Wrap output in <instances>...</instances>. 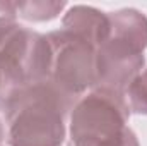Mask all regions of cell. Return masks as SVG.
I'll return each mask as SVG.
<instances>
[{"label": "cell", "mask_w": 147, "mask_h": 146, "mask_svg": "<svg viewBox=\"0 0 147 146\" xmlns=\"http://www.w3.org/2000/svg\"><path fill=\"white\" fill-rule=\"evenodd\" d=\"M74 105L48 81L19 89L0 108L9 124L10 146H62L65 115Z\"/></svg>", "instance_id": "1"}, {"label": "cell", "mask_w": 147, "mask_h": 146, "mask_svg": "<svg viewBox=\"0 0 147 146\" xmlns=\"http://www.w3.org/2000/svg\"><path fill=\"white\" fill-rule=\"evenodd\" d=\"M62 29L86 40L98 50V46L110 35V19L108 14L94 7L74 5L63 16Z\"/></svg>", "instance_id": "6"}, {"label": "cell", "mask_w": 147, "mask_h": 146, "mask_svg": "<svg viewBox=\"0 0 147 146\" xmlns=\"http://www.w3.org/2000/svg\"><path fill=\"white\" fill-rule=\"evenodd\" d=\"M2 16H16V7H14V2H0V17Z\"/></svg>", "instance_id": "9"}, {"label": "cell", "mask_w": 147, "mask_h": 146, "mask_svg": "<svg viewBox=\"0 0 147 146\" xmlns=\"http://www.w3.org/2000/svg\"><path fill=\"white\" fill-rule=\"evenodd\" d=\"M3 139H5V131H3V124H2V120H0V145H2Z\"/></svg>", "instance_id": "10"}, {"label": "cell", "mask_w": 147, "mask_h": 146, "mask_svg": "<svg viewBox=\"0 0 147 146\" xmlns=\"http://www.w3.org/2000/svg\"><path fill=\"white\" fill-rule=\"evenodd\" d=\"M125 96L128 108L132 112L147 115V69L130 83V86L125 91Z\"/></svg>", "instance_id": "8"}, {"label": "cell", "mask_w": 147, "mask_h": 146, "mask_svg": "<svg viewBox=\"0 0 147 146\" xmlns=\"http://www.w3.org/2000/svg\"><path fill=\"white\" fill-rule=\"evenodd\" d=\"M46 40L50 45L46 81L77 103L87 89L96 88V48L65 29L48 33Z\"/></svg>", "instance_id": "5"}, {"label": "cell", "mask_w": 147, "mask_h": 146, "mask_svg": "<svg viewBox=\"0 0 147 146\" xmlns=\"http://www.w3.org/2000/svg\"><path fill=\"white\" fill-rule=\"evenodd\" d=\"M110 35L96 50V88L125 95L146 65L147 17L137 9L108 14Z\"/></svg>", "instance_id": "2"}, {"label": "cell", "mask_w": 147, "mask_h": 146, "mask_svg": "<svg viewBox=\"0 0 147 146\" xmlns=\"http://www.w3.org/2000/svg\"><path fill=\"white\" fill-rule=\"evenodd\" d=\"M16 19L0 17V108L19 89L48 79L46 35L22 28Z\"/></svg>", "instance_id": "4"}, {"label": "cell", "mask_w": 147, "mask_h": 146, "mask_svg": "<svg viewBox=\"0 0 147 146\" xmlns=\"http://www.w3.org/2000/svg\"><path fill=\"white\" fill-rule=\"evenodd\" d=\"M16 16L24 21L43 23L55 19L65 7V2L51 0H33V2H14Z\"/></svg>", "instance_id": "7"}, {"label": "cell", "mask_w": 147, "mask_h": 146, "mask_svg": "<svg viewBox=\"0 0 147 146\" xmlns=\"http://www.w3.org/2000/svg\"><path fill=\"white\" fill-rule=\"evenodd\" d=\"M128 119L125 95L94 88L74 105L69 146H140Z\"/></svg>", "instance_id": "3"}]
</instances>
